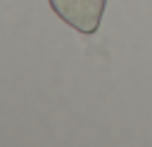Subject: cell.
Segmentation results:
<instances>
[{
    "instance_id": "1",
    "label": "cell",
    "mask_w": 152,
    "mask_h": 147,
    "mask_svg": "<svg viewBox=\"0 0 152 147\" xmlns=\"http://www.w3.org/2000/svg\"><path fill=\"white\" fill-rule=\"evenodd\" d=\"M52 12L83 36H93L100 28L107 0H48Z\"/></svg>"
}]
</instances>
